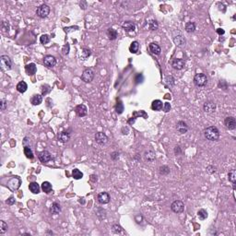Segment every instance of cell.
Here are the masks:
<instances>
[{
  "instance_id": "1",
  "label": "cell",
  "mask_w": 236,
  "mask_h": 236,
  "mask_svg": "<svg viewBox=\"0 0 236 236\" xmlns=\"http://www.w3.org/2000/svg\"><path fill=\"white\" fill-rule=\"evenodd\" d=\"M204 137L209 141H217L220 138V130L214 126H209L204 130Z\"/></svg>"
},
{
  "instance_id": "2",
  "label": "cell",
  "mask_w": 236,
  "mask_h": 236,
  "mask_svg": "<svg viewBox=\"0 0 236 236\" xmlns=\"http://www.w3.org/2000/svg\"><path fill=\"white\" fill-rule=\"evenodd\" d=\"M0 66L4 71H8L12 68V61H11L10 57L5 54L1 55V57H0Z\"/></svg>"
},
{
  "instance_id": "3",
  "label": "cell",
  "mask_w": 236,
  "mask_h": 236,
  "mask_svg": "<svg viewBox=\"0 0 236 236\" xmlns=\"http://www.w3.org/2000/svg\"><path fill=\"white\" fill-rule=\"evenodd\" d=\"M194 83L198 87H204L207 83V78L204 73H198L194 78Z\"/></svg>"
},
{
  "instance_id": "4",
  "label": "cell",
  "mask_w": 236,
  "mask_h": 236,
  "mask_svg": "<svg viewBox=\"0 0 236 236\" xmlns=\"http://www.w3.org/2000/svg\"><path fill=\"white\" fill-rule=\"evenodd\" d=\"M49 13H50V7L46 4L41 5L40 7H38L36 9V14L39 18L41 19H44L46 18V17H48Z\"/></svg>"
},
{
  "instance_id": "5",
  "label": "cell",
  "mask_w": 236,
  "mask_h": 236,
  "mask_svg": "<svg viewBox=\"0 0 236 236\" xmlns=\"http://www.w3.org/2000/svg\"><path fill=\"white\" fill-rule=\"evenodd\" d=\"M20 184H21V180L18 176H14V177H12L11 179L8 180V187L10 190L15 191V190L20 188Z\"/></svg>"
},
{
  "instance_id": "6",
  "label": "cell",
  "mask_w": 236,
  "mask_h": 236,
  "mask_svg": "<svg viewBox=\"0 0 236 236\" xmlns=\"http://www.w3.org/2000/svg\"><path fill=\"white\" fill-rule=\"evenodd\" d=\"M94 78V72L91 68H86L81 75V80L85 83H89Z\"/></svg>"
},
{
  "instance_id": "7",
  "label": "cell",
  "mask_w": 236,
  "mask_h": 236,
  "mask_svg": "<svg viewBox=\"0 0 236 236\" xmlns=\"http://www.w3.org/2000/svg\"><path fill=\"white\" fill-rule=\"evenodd\" d=\"M171 209H172V212L177 213V214H179V213H182L184 210V204L183 203L181 200H175V201H173L172 203Z\"/></svg>"
},
{
  "instance_id": "8",
  "label": "cell",
  "mask_w": 236,
  "mask_h": 236,
  "mask_svg": "<svg viewBox=\"0 0 236 236\" xmlns=\"http://www.w3.org/2000/svg\"><path fill=\"white\" fill-rule=\"evenodd\" d=\"M38 158L43 162V163H47V162H49L52 160V155L49 151L43 150V151H41V152L38 153Z\"/></svg>"
},
{
  "instance_id": "9",
  "label": "cell",
  "mask_w": 236,
  "mask_h": 236,
  "mask_svg": "<svg viewBox=\"0 0 236 236\" xmlns=\"http://www.w3.org/2000/svg\"><path fill=\"white\" fill-rule=\"evenodd\" d=\"M216 108H217V105L214 102H212V101H209V102H206L203 105V110L205 113H207V114H211V113H214L216 111Z\"/></svg>"
},
{
  "instance_id": "10",
  "label": "cell",
  "mask_w": 236,
  "mask_h": 236,
  "mask_svg": "<svg viewBox=\"0 0 236 236\" xmlns=\"http://www.w3.org/2000/svg\"><path fill=\"white\" fill-rule=\"evenodd\" d=\"M95 141L100 145H105L108 142V137L103 132H98L95 134Z\"/></svg>"
},
{
  "instance_id": "11",
  "label": "cell",
  "mask_w": 236,
  "mask_h": 236,
  "mask_svg": "<svg viewBox=\"0 0 236 236\" xmlns=\"http://www.w3.org/2000/svg\"><path fill=\"white\" fill-rule=\"evenodd\" d=\"M224 125L225 126L230 129V130H233L236 127V120L233 116H227L224 119Z\"/></svg>"
},
{
  "instance_id": "12",
  "label": "cell",
  "mask_w": 236,
  "mask_h": 236,
  "mask_svg": "<svg viewBox=\"0 0 236 236\" xmlns=\"http://www.w3.org/2000/svg\"><path fill=\"white\" fill-rule=\"evenodd\" d=\"M97 199H98V202L100 204L102 205H104V204H108L110 202V195L107 193V192H102L100 193L97 196Z\"/></svg>"
},
{
  "instance_id": "13",
  "label": "cell",
  "mask_w": 236,
  "mask_h": 236,
  "mask_svg": "<svg viewBox=\"0 0 236 236\" xmlns=\"http://www.w3.org/2000/svg\"><path fill=\"white\" fill-rule=\"evenodd\" d=\"M185 66V62L182 58H175L172 61V66L176 70H182Z\"/></svg>"
},
{
  "instance_id": "14",
  "label": "cell",
  "mask_w": 236,
  "mask_h": 236,
  "mask_svg": "<svg viewBox=\"0 0 236 236\" xmlns=\"http://www.w3.org/2000/svg\"><path fill=\"white\" fill-rule=\"evenodd\" d=\"M75 112L80 117H84V116H86L87 114H88V108H87V106L85 104H78V105L76 106Z\"/></svg>"
},
{
  "instance_id": "15",
  "label": "cell",
  "mask_w": 236,
  "mask_h": 236,
  "mask_svg": "<svg viewBox=\"0 0 236 236\" xmlns=\"http://www.w3.org/2000/svg\"><path fill=\"white\" fill-rule=\"evenodd\" d=\"M43 64L47 67H53L57 65V58L53 55H45L43 58Z\"/></svg>"
},
{
  "instance_id": "16",
  "label": "cell",
  "mask_w": 236,
  "mask_h": 236,
  "mask_svg": "<svg viewBox=\"0 0 236 236\" xmlns=\"http://www.w3.org/2000/svg\"><path fill=\"white\" fill-rule=\"evenodd\" d=\"M176 129L180 134H185L188 131V126L184 121H178L176 124Z\"/></svg>"
},
{
  "instance_id": "17",
  "label": "cell",
  "mask_w": 236,
  "mask_h": 236,
  "mask_svg": "<svg viewBox=\"0 0 236 236\" xmlns=\"http://www.w3.org/2000/svg\"><path fill=\"white\" fill-rule=\"evenodd\" d=\"M71 136L68 131H62L58 134V140L62 143H66L69 141Z\"/></svg>"
},
{
  "instance_id": "18",
  "label": "cell",
  "mask_w": 236,
  "mask_h": 236,
  "mask_svg": "<svg viewBox=\"0 0 236 236\" xmlns=\"http://www.w3.org/2000/svg\"><path fill=\"white\" fill-rule=\"evenodd\" d=\"M149 51H150L151 53H152L153 54H156V55L161 54V46L159 45L158 43H149Z\"/></svg>"
},
{
  "instance_id": "19",
  "label": "cell",
  "mask_w": 236,
  "mask_h": 236,
  "mask_svg": "<svg viewBox=\"0 0 236 236\" xmlns=\"http://www.w3.org/2000/svg\"><path fill=\"white\" fill-rule=\"evenodd\" d=\"M122 28L127 32L134 31L135 30H136V24H135L134 22H132V21H125L122 24Z\"/></svg>"
},
{
  "instance_id": "20",
  "label": "cell",
  "mask_w": 236,
  "mask_h": 236,
  "mask_svg": "<svg viewBox=\"0 0 236 236\" xmlns=\"http://www.w3.org/2000/svg\"><path fill=\"white\" fill-rule=\"evenodd\" d=\"M25 71L29 76H32L37 72V66L34 63H30L25 66Z\"/></svg>"
},
{
  "instance_id": "21",
  "label": "cell",
  "mask_w": 236,
  "mask_h": 236,
  "mask_svg": "<svg viewBox=\"0 0 236 236\" xmlns=\"http://www.w3.org/2000/svg\"><path fill=\"white\" fill-rule=\"evenodd\" d=\"M162 108H163V103H162L161 100H154L152 103H151V109L153 111L159 112L162 110Z\"/></svg>"
},
{
  "instance_id": "22",
  "label": "cell",
  "mask_w": 236,
  "mask_h": 236,
  "mask_svg": "<svg viewBox=\"0 0 236 236\" xmlns=\"http://www.w3.org/2000/svg\"><path fill=\"white\" fill-rule=\"evenodd\" d=\"M50 212H51V214L53 215H57L61 212V207L59 205V203L57 202H54L52 204V206L50 207Z\"/></svg>"
},
{
  "instance_id": "23",
  "label": "cell",
  "mask_w": 236,
  "mask_h": 236,
  "mask_svg": "<svg viewBox=\"0 0 236 236\" xmlns=\"http://www.w3.org/2000/svg\"><path fill=\"white\" fill-rule=\"evenodd\" d=\"M32 105H40L43 103V96L41 94H34L31 99Z\"/></svg>"
},
{
  "instance_id": "24",
  "label": "cell",
  "mask_w": 236,
  "mask_h": 236,
  "mask_svg": "<svg viewBox=\"0 0 236 236\" xmlns=\"http://www.w3.org/2000/svg\"><path fill=\"white\" fill-rule=\"evenodd\" d=\"M173 42H175V43L176 44V45H178V46L184 45L185 43H186V41H185V38L182 34L176 35V36L173 37Z\"/></svg>"
},
{
  "instance_id": "25",
  "label": "cell",
  "mask_w": 236,
  "mask_h": 236,
  "mask_svg": "<svg viewBox=\"0 0 236 236\" xmlns=\"http://www.w3.org/2000/svg\"><path fill=\"white\" fill-rule=\"evenodd\" d=\"M106 35L108 36V38L110 39L111 41H114L117 38L118 33H117L116 30H115L114 28H109V29L106 31Z\"/></svg>"
},
{
  "instance_id": "26",
  "label": "cell",
  "mask_w": 236,
  "mask_h": 236,
  "mask_svg": "<svg viewBox=\"0 0 236 236\" xmlns=\"http://www.w3.org/2000/svg\"><path fill=\"white\" fill-rule=\"evenodd\" d=\"M144 157H145V160H146V161L152 162V161H154V160H155V152H154L153 150L149 149V150H147V151H146V152H145Z\"/></svg>"
},
{
  "instance_id": "27",
  "label": "cell",
  "mask_w": 236,
  "mask_h": 236,
  "mask_svg": "<svg viewBox=\"0 0 236 236\" xmlns=\"http://www.w3.org/2000/svg\"><path fill=\"white\" fill-rule=\"evenodd\" d=\"M29 189L31 190V192L33 194H39L40 193V185L36 182H32L29 184Z\"/></svg>"
},
{
  "instance_id": "28",
  "label": "cell",
  "mask_w": 236,
  "mask_h": 236,
  "mask_svg": "<svg viewBox=\"0 0 236 236\" xmlns=\"http://www.w3.org/2000/svg\"><path fill=\"white\" fill-rule=\"evenodd\" d=\"M16 88H17V91H18L19 92L24 93L27 91L28 85H27V83L25 81H20V82H19L18 84H17V87Z\"/></svg>"
},
{
  "instance_id": "29",
  "label": "cell",
  "mask_w": 236,
  "mask_h": 236,
  "mask_svg": "<svg viewBox=\"0 0 236 236\" xmlns=\"http://www.w3.org/2000/svg\"><path fill=\"white\" fill-rule=\"evenodd\" d=\"M184 29H185V31L186 32L192 33L196 31V23L195 22H192V21H188V22H186V24H185Z\"/></svg>"
},
{
  "instance_id": "30",
  "label": "cell",
  "mask_w": 236,
  "mask_h": 236,
  "mask_svg": "<svg viewBox=\"0 0 236 236\" xmlns=\"http://www.w3.org/2000/svg\"><path fill=\"white\" fill-rule=\"evenodd\" d=\"M228 178L229 181L233 184V189H235V183H236V171L233 169L228 173Z\"/></svg>"
},
{
  "instance_id": "31",
  "label": "cell",
  "mask_w": 236,
  "mask_h": 236,
  "mask_svg": "<svg viewBox=\"0 0 236 236\" xmlns=\"http://www.w3.org/2000/svg\"><path fill=\"white\" fill-rule=\"evenodd\" d=\"M42 190L43 191L44 193H46V194H49L50 192L52 191V184L51 183H49V182H43L42 184Z\"/></svg>"
},
{
  "instance_id": "32",
  "label": "cell",
  "mask_w": 236,
  "mask_h": 236,
  "mask_svg": "<svg viewBox=\"0 0 236 236\" xmlns=\"http://www.w3.org/2000/svg\"><path fill=\"white\" fill-rule=\"evenodd\" d=\"M138 49H139V43L138 41H134L131 44L130 46H129V51L132 54H136L138 52Z\"/></svg>"
},
{
  "instance_id": "33",
  "label": "cell",
  "mask_w": 236,
  "mask_h": 236,
  "mask_svg": "<svg viewBox=\"0 0 236 236\" xmlns=\"http://www.w3.org/2000/svg\"><path fill=\"white\" fill-rule=\"evenodd\" d=\"M170 172H171L170 167L167 165H162L159 168V172L161 175H168L170 173Z\"/></svg>"
},
{
  "instance_id": "34",
  "label": "cell",
  "mask_w": 236,
  "mask_h": 236,
  "mask_svg": "<svg viewBox=\"0 0 236 236\" xmlns=\"http://www.w3.org/2000/svg\"><path fill=\"white\" fill-rule=\"evenodd\" d=\"M24 154H25V156L27 157L28 159H30V160H31V159H33V152H32V150H31V149L29 147V146H25L24 147Z\"/></svg>"
},
{
  "instance_id": "35",
  "label": "cell",
  "mask_w": 236,
  "mask_h": 236,
  "mask_svg": "<svg viewBox=\"0 0 236 236\" xmlns=\"http://www.w3.org/2000/svg\"><path fill=\"white\" fill-rule=\"evenodd\" d=\"M207 216H209V214H207V210H205L204 209H199L198 211V217L199 218V220H201V221L206 220V219L207 218Z\"/></svg>"
},
{
  "instance_id": "36",
  "label": "cell",
  "mask_w": 236,
  "mask_h": 236,
  "mask_svg": "<svg viewBox=\"0 0 236 236\" xmlns=\"http://www.w3.org/2000/svg\"><path fill=\"white\" fill-rule=\"evenodd\" d=\"M124 110H125V107H124V104L121 101H118L116 105H115V112L118 114V115H121L123 114Z\"/></svg>"
},
{
  "instance_id": "37",
  "label": "cell",
  "mask_w": 236,
  "mask_h": 236,
  "mask_svg": "<svg viewBox=\"0 0 236 236\" xmlns=\"http://www.w3.org/2000/svg\"><path fill=\"white\" fill-rule=\"evenodd\" d=\"M72 177L76 180H80L83 177V173L78 169H74L72 171Z\"/></svg>"
},
{
  "instance_id": "38",
  "label": "cell",
  "mask_w": 236,
  "mask_h": 236,
  "mask_svg": "<svg viewBox=\"0 0 236 236\" xmlns=\"http://www.w3.org/2000/svg\"><path fill=\"white\" fill-rule=\"evenodd\" d=\"M158 27H159V24H158V22H157V20H151L149 21V30L150 31H156L157 29H158Z\"/></svg>"
},
{
  "instance_id": "39",
  "label": "cell",
  "mask_w": 236,
  "mask_h": 236,
  "mask_svg": "<svg viewBox=\"0 0 236 236\" xmlns=\"http://www.w3.org/2000/svg\"><path fill=\"white\" fill-rule=\"evenodd\" d=\"M8 224L6 223L4 221H0V234H4L6 232L8 231Z\"/></svg>"
},
{
  "instance_id": "40",
  "label": "cell",
  "mask_w": 236,
  "mask_h": 236,
  "mask_svg": "<svg viewBox=\"0 0 236 236\" xmlns=\"http://www.w3.org/2000/svg\"><path fill=\"white\" fill-rule=\"evenodd\" d=\"M91 50H89V48H86V47H84V48H82V54H81V57H82V58H84V59H86V58H88L89 55H91Z\"/></svg>"
},
{
  "instance_id": "41",
  "label": "cell",
  "mask_w": 236,
  "mask_h": 236,
  "mask_svg": "<svg viewBox=\"0 0 236 236\" xmlns=\"http://www.w3.org/2000/svg\"><path fill=\"white\" fill-rule=\"evenodd\" d=\"M112 231H113L114 233L119 234L123 232V228L120 225H118V224H115V225H113V227H112Z\"/></svg>"
},
{
  "instance_id": "42",
  "label": "cell",
  "mask_w": 236,
  "mask_h": 236,
  "mask_svg": "<svg viewBox=\"0 0 236 236\" xmlns=\"http://www.w3.org/2000/svg\"><path fill=\"white\" fill-rule=\"evenodd\" d=\"M50 40H51V38H50V36L47 35V34H43V35L40 37V42H41V43H43V44H46V43H48L50 42Z\"/></svg>"
},
{
  "instance_id": "43",
  "label": "cell",
  "mask_w": 236,
  "mask_h": 236,
  "mask_svg": "<svg viewBox=\"0 0 236 236\" xmlns=\"http://www.w3.org/2000/svg\"><path fill=\"white\" fill-rule=\"evenodd\" d=\"M50 91H51V87H50L49 85L45 84V85H43L42 86V95H46Z\"/></svg>"
},
{
  "instance_id": "44",
  "label": "cell",
  "mask_w": 236,
  "mask_h": 236,
  "mask_svg": "<svg viewBox=\"0 0 236 236\" xmlns=\"http://www.w3.org/2000/svg\"><path fill=\"white\" fill-rule=\"evenodd\" d=\"M165 83L168 84L170 87H172L173 85H175V78H173L172 76H168L165 78Z\"/></svg>"
},
{
  "instance_id": "45",
  "label": "cell",
  "mask_w": 236,
  "mask_h": 236,
  "mask_svg": "<svg viewBox=\"0 0 236 236\" xmlns=\"http://www.w3.org/2000/svg\"><path fill=\"white\" fill-rule=\"evenodd\" d=\"M78 29H80V28H78V26H71V27H65L64 28V31H65L66 33H69L71 31H77Z\"/></svg>"
},
{
  "instance_id": "46",
  "label": "cell",
  "mask_w": 236,
  "mask_h": 236,
  "mask_svg": "<svg viewBox=\"0 0 236 236\" xmlns=\"http://www.w3.org/2000/svg\"><path fill=\"white\" fill-rule=\"evenodd\" d=\"M7 105H8L7 100L1 99V101H0V109H1V111H5L6 108H7Z\"/></svg>"
},
{
  "instance_id": "47",
  "label": "cell",
  "mask_w": 236,
  "mask_h": 236,
  "mask_svg": "<svg viewBox=\"0 0 236 236\" xmlns=\"http://www.w3.org/2000/svg\"><path fill=\"white\" fill-rule=\"evenodd\" d=\"M207 172L209 173V175H213L215 172H216V167H214L213 165H209L207 167Z\"/></svg>"
},
{
  "instance_id": "48",
  "label": "cell",
  "mask_w": 236,
  "mask_h": 236,
  "mask_svg": "<svg viewBox=\"0 0 236 236\" xmlns=\"http://www.w3.org/2000/svg\"><path fill=\"white\" fill-rule=\"evenodd\" d=\"M69 48H70L69 44H68V43H66V45L63 47V49H62V52H63L64 54H68V53H69Z\"/></svg>"
},
{
  "instance_id": "49",
  "label": "cell",
  "mask_w": 236,
  "mask_h": 236,
  "mask_svg": "<svg viewBox=\"0 0 236 236\" xmlns=\"http://www.w3.org/2000/svg\"><path fill=\"white\" fill-rule=\"evenodd\" d=\"M171 104L169 103H165L164 104H163V111L165 112V113H168V112H170V110H171Z\"/></svg>"
},
{
  "instance_id": "50",
  "label": "cell",
  "mask_w": 236,
  "mask_h": 236,
  "mask_svg": "<svg viewBox=\"0 0 236 236\" xmlns=\"http://www.w3.org/2000/svg\"><path fill=\"white\" fill-rule=\"evenodd\" d=\"M111 158L113 161H116L119 159V153L117 152V151H115V152H113L111 154Z\"/></svg>"
},
{
  "instance_id": "51",
  "label": "cell",
  "mask_w": 236,
  "mask_h": 236,
  "mask_svg": "<svg viewBox=\"0 0 236 236\" xmlns=\"http://www.w3.org/2000/svg\"><path fill=\"white\" fill-rule=\"evenodd\" d=\"M6 203H7L8 205H13V204H15V198H13V196H10V198L6 201Z\"/></svg>"
},
{
  "instance_id": "52",
  "label": "cell",
  "mask_w": 236,
  "mask_h": 236,
  "mask_svg": "<svg viewBox=\"0 0 236 236\" xmlns=\"http://www.w3.org/2000/svg\"><path fill=\"white\" fill-rule=\"evenodd\" d=\"M80 8H81L82 9L85 10V9L88 8V3H87V1H81V2L80 3Z\"/></svg>"
},
{
  "instance_id": "53",
  "label": "cell",
  "mask_w": 236,
  "mask_h": 236,
  "mask_svg": "<svg viewBox=\"0 0 236 236\" xmlns=\"http://www.w3.org/2000/svg\"><path fill=\"white\" fill-rule=\"evenodd\" d=\"M175 155H179V154L182 153V150H181V149H180L179 146H176V147L175 148Z\"/></svg>"
},
{
  "instance_id": "54",
  "label": "cell",
  "mask_w": 236,
  "mask_h": 236,
  "mask_svg": "<svg viewBox=\"0 0 236 236\" xmlns=\"http://www.w3.org/2000/svg\"><path fill=\"white\" fill-rule=\"evenodd\" d=\"M217 33H218V34H220V35H223L224 33H225V31H224L223 29H218L217 30Z\"/></svg>"
},
{
  "instance_id": "55",
  "label": "cell",
  "mask_w": 236,
  "mask_h": 236,
  "mask_svg": "<svg viewBox=\"0 0 236 236\" xmlns=\"http://www.w3.org/2000/svg\"><path fill=\"white\" fill-rule=\"evenodd\" d=\"M27 143H29V144H30V140H29V138H27V137H26V138H24V140H23V145H24V147H25V146H27V145H26Z\"/></svg>"
},
{
  "instance_id": "56",
  "label": "cell",
  "mask_w": 236,
  "mask_h": 236,
  "mask_svg": "<svg viewBox=\"0 0 236 236\" xmlns=\"http://www.w3.org/2000/svg\"><path fill=\"white\" fill-rule=\"evenodd\" d=\"M91 180L92 182H96V181H97V176L91 175Z\"/></svg>"
}]
</instances>
